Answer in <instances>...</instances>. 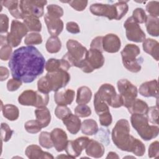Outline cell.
Masks as SVG:
<instances>
[{"label": "cell", "mask_w": 159, "mask_h": 159, "mask_svg": "<svg viewBox=\"0 0 159 159\" xmlns=\"http://www.w3.org/2000/svg\"><path fill=\"white\" fill-rule=\"evenodd\" d=\"M45 60L34 46H23L15 50L8 63L12 78L25 83L34 81L43 73Z\"/></svg>", "instance_id": "obj_1"}, {"label": "cell", "mask_w": 159, "mask_h": 159, "mask_svg": "<svg viewBox=\"0 0 159 159\" xmlns=\"http://www.w3.org/2000/svg\"><path fill=\"white\" fill-rule=\"evenodd\" d=\"M111 136L115 145L122 151L132 152L137 156L142 155L145 151L143 142L130 134L129 123L125 119H121L116 122Z\"/></svg>", "instance_id": "obj_2"}, {"label": "cell", "mask_w": 159, "mask_h": 159, "mask_svg": "<svg viewBox=\"0 0 159 159\" xmlns=\"http://www.w3.org/2000/svg\"><path fill=\"white\" fill-rule=\"evenodd\" d=\"M91 12L97 16H102L109 20H120L128 12L127 1H120L114 4L94 3L89 7Z\"/></svg>", "instance_id": "obj_3"}, {"label": "cell", "mask_w": 159, "mask_h": 159, "mask_svg": "<svg viewBox=\"0 0 159 159\" xmlns=\"http://www.w3.org/2000/svg\"><path fill=\"white\" fill-rule=\"evenodd\" d=\"M132 127L144 140H150L158 136L159 127L157 125H149L148 119L145 115L132 114L130 117Z\"/></svg>", "instance_id": "obj_4"}, {"label": "cell", "mask_w": 159, "mask_h": 159, "mask_svg": "<svg viewBox=\"0 0 159 159\" xmlns=\"http://www.w3.org/2000/svg\"><path fill=\"white\" fill-rule=\"evenodd\" d=\"M68 52L63 57V59L66 60L71 66L80 68L81 62L84 60L87 48L79 42L70 39L66 42Z\"/></svg>", "instance_id": "obj_5"}, {"label": "cell", "mask_w": 159, "mask_h": 159, "mask_svg": "<svg viewBox=\"0 0 159 159\" xmlns=\"http://www.w3.org/2000/svg\"><path fill=\"white\" fill-rule=\"evenodd\" d=\"M140 53L139 47L132 43L127 44L122 50L120 53L122 63L128 71L132 73H138L140 71L142 67L139 59L136 58Z\"/></svg>", "instance_id": "obj_6"}, {"label": "cell", "mask_w": 159, "mask_h": 159, "mask_svg": "<svg viewBox=\"0 0 159 159\" xmlns=\"http://www.w3.org/2000/svg\"><path fill=\"white\" fill-rule=\"evenodd\" d=\"M49 101L48 94L27 89L23 91L18 97V102L22 106H31L37 108L46 107Z\"/></svg>", "instance_id": "obj_7"}, {"label": "cell", "mask_w": 159, "mask_h": 159, "mask_svg": "<svg viewBox=\"0 0 159 159\" xmlns=\"http://www.w3.org/2000/svg\"><path fill=\"white\" fill-rule=\"evenodd\" d=\"M104 61L102 52L90 48L88 50L86 57L81 62L80 68L86 73H90L94 70L101 68L104 63Z\"/></svg>", "instance_id": "obj_8"}, {"label": "cell", "mask_w": 159, "mask_h": 159, "mask_svg": "<svg viewBox=\"0 0 159 159\" xmlns=\"http://www.w3.org/2000/svg\"><path fill=\"white\" fill-rule=\"evenodd\" d=\"M117 86L119 94L122 98L123 106L127 109L137 96V88L127 79L119 80L117 83Z\"/></svg>", "instance_id": "obj_9"}, {"label": "cell", "mask_w": 159, "mask_h": 159, "mask_svg": "<svg viewBox=\"0 0 159 159\" xmlns=\"http://www.w3.org/2000/svg\"><path fill=\"white\" fill-rule=\"evenodd\" d=\"M27 32L28 30L24 23L13 20L11 25V31L6 36L7 43L12 47H17L22 39L27 35Z\"/></svg>", "instance_id": "obj_10"}, {"label": "cell", "mask_w": 159, "mask_h": 159, "mask_svg": "<svg viewBox=\"0 0 159 159\" xmlns=\"http://www.w3.org/2000/svg\"><path fill=\"white\" fill-rule=\"evenodd\" d=\"M47 3V1L22 0L19 1V6L25 17L33 16L39 18L44 14V6Z\"/></svg>", "instance_id": "obj_11"}, {"label": "cell", "mask_w": 159, "mask_h": 159, "mask_svg": "<svg viewBox=\"0 0 159 159\" xmlns=\"http://www.w3.org/2000/svg\"><path fill=\"white\" fill-rule=\"evenodd\" d=\"M124 27L125 29L126 37L129 40L140 43L145 40L146 35L144 32L132 16L127 19L124 24Z\"/></svg>", "instance_id": "obj_12"}, {"label": "cell", "mask_w": 159, "mask_h": 159, "mask_svg": "<svg viewBox=\"0 0 159 159\" xmlns=\"http://www.w3.org/2000/svg\"><path fill=\"white\" fill-rule=\"evenodd\" d=\"M47 77L52 91L56 92L65 87L70 80V75L67 71L60 70L54 72H48Z\"/></svg>", "instance_id": "obj_13"}, {"label": "cell", "mask_w": 159, "mask_h": 159, "mask_svg": "<svg viewBox=\"0 0 159 159\" xmlns=\"http://www.w3.org/2000/svg\"><path fill=\"white\" fill-rule=\"evenodd\" d=\"M89 140L87 137H80L74 140L68 141L65 149L66 155L70 156L72 158L79 157L82 151L86 148Z\"/></svg>", "instance_id": "obj_14"}, {"label": "cell", "mask_w": 159, "mask_h": 159, "mask_svg": "<svg viewBox=\"0 0 159 159\" xmlns=\"http://www.w3.org/2000/svg\"><path fill=\"white\" fill-rule=\"evenodd\" d=\"M53 147L57 152L63 151L68 143V137L66 132L61 129H53L50 132Z\"/></svg>", "instance_id": "obj_15"}, {"label": "cell", "mask_w": 159, "mask_h": 159, "mask_svg": "<svg viewBox=\"0 0 159 159\" xmlns=\"http://www.w3.org/2000/svg\"><path fill=\"white\" fill-rule=\"evenodd\" d=\"M121 47V42L119 37L114 34H108L102 38V48L108 53H116L119 52Z\"/></svg>", "instance_id": "obj_16"}, {"label": "cell", "mask_w": 159, "mask_h": 159, "mask_svg": "<svg viewBox=\"0 0 159 159\" xmlns=\"http://www.w3.org/2000/svg\"><path fill=\"white\" fill-rule=\"evenodd\" d=\"M48 32L52 36H58L63 29V22L59 18H55L46 13L44 16Z\"/></svg>", "instance_id": "obj_17"}, {"label": "cell", "mask_w": 159, "mask_h": 159, "mask_svg": "<svg viewBox=\"0 0 159 159\" xmlns=\"http://www.w3.org/2000/svg\"><path fill=\"white\" fill-rule=\"evenodd\" d=\"M96 94L109 106L111 105L112 100L117 94L115 88L109 83H104L102 84Z\"/></svg>", "instance_id": "obj_18"}, {"label": "cell", "mask_w": 159, "mask_h": 159, "mask_svg": "<svg viewBox=\"0 0 159 159\" xmlns=\"http://www.w3.org/2000/svg\"><path fill=\"white\" fill-rule=\"evenodd\" d=\"M139 93L144 97H155L158 98V81L153 80L143 83L139 87Z\"/></svg>", "instance_id": "obj_19"}, {"label": "cell", "mask_w": 159, "mask_h": 159, "mask_svg": "<svg viewBox=\"0 0 159 159\" xmlns=\"http://www.w3.org/2000/svg\"><path fill=\"white\" fill-rule=\"evenodd\" d=\"M75 94V91L71 89H66L64 91H58L55 92L54 100L58 105H70L73 101Z\"/></svg>", "instance_id": "obj_20"}, {"label": "cell", "mask_w": 159, "mask_h": 159, "mask_svg": "<svg viewBox=\"0 0 159 159\" xmlns=\"http://www.w3.org/2000/svg\"><path fill=\"white\" fill-rule=\"evenodd\" d=\"M25 154L30 159H53V156L48 152H44L37 145L28 146L25 151Z\"/></svg>", "instance_id": "obj_21"}, {"label": "cell", "mask_w": 159, "mask_h": 159, "mask_svg": "<svg viewBox=\"0 0 159 159\" xmlns=\"http://www.w3.org/2000/svg\"><path fill=\"white\" fill-rule=\"evenodd\" d=\"M71 68L70 64L64 59L50 58L45 63V68L47 72H54L60 70L68 71Z\"/></svg>", "instance_id": "obj_22"}, {"label": "cell", "mask_w": 159, "mask_h": 159, "mask_svg": "<svg viewBox=\"0 0 159 159\" xmlns=\"http://www.w3.org/2000/svg\"><path fill=\"white\" fill-rule=\"evenodd\" d=\"M86 153L93 158H99L103 156L105 149L102 144L99 142L90 139L86 147Z\"/></svg>", "instance_id": "obj_23"}, {"label": "cell", "mask_w": 159, "mask_h": 159, "mask_svg": "<svg viewBox=\"0 0 159 159\" xmlns=\"http://www.w3.org/2000/svg\"><path fill=\"white\" fill-rule=\"evenodd\" d=\"M63 124L71 134H76L81 129V120L79 117L72 113L62 119Z\"/></svg>", "instance_id": "obj_24"}, {"label": "cell", "mask_w": 159, "mask_h": 159, "mask_svg": "<svg viewBox=\"0 0 159 159\" xmlns=\"http://www.w3.org/2000/svg\"><path fill=\"white\" fill-rule=\"evenodd\" d=\"M142 47L143 50L148 54L150 55L156 61L159 59V43L153 39H147L143 42Z\"/></svg>", "instance_id": "obj_25"}, {"label": "cell", "mask_w": 159, "mask_h": 159, "mask_svg": "<svg viewBox=\"0 0 159 159\" xmlns=\"http://www.w3.org/2000/svg\"><path fill=\"white\" fill-rule=\"evenodd\" d=\"M36 120L40 124L42 128L48 125L51 120V114L50 111L46 107H39L34 111Z\"/></svg>", "instance_id": "obj_26"}, {"label": "cell", "mask_w": 159, "mask_h": 159, "mask_svg": "<svg viewBox=\"0 0 159 159\" xmlns=\"http://www.w3.org/2000/svg\"><path fill=\"white\" fill-rule=\"evenodd\" d=\"M147 31L149 35L153 37H158L159 35V19L148 15L145 21Z\"/></svg>", "instance_id": "obj_27"}, {"label": "cell", "mask_w": 159, "mask_h": 159, "mask_svg": "<svg viewBox=\"0 0 159 159\" xmlns=\"http://www.w3.org/2000/svg\"><path fill=\"white\" fill-rule=\"evenodd\" d=\"M92 97V91L88 86H83L78 88L77 90L76 102L78 104H86Z\"/></svg>", "instance_id": "obj_28"}, {"label": "cell", "mask_w": 159, "mask_h": 159, "mask_svg": "<svg viewBox=\"0 0 159 159\" xmlns=\"http://www.w3.org/2000/svg\"><path fill=\"white\" fill-rule=\"evenodd\" d=\"M1 110L3 116L11 121L17 120L19 116V111L18 107L13 104H7L2 105Z\"/></svg>", "instance_id": "obj_29"}, {"label": "cell", "mask_w": 159, "mask_h": 159, "mask_svg": "<svg viewBox=\"0 0 159 159\" xmlns=\"http://www.w3.org/2000/svg\"><path fill=\"white\" fill-rule=\"evenodd\" d=\"M23 23L28 31L37 32L42 30V24L39 18L33 16H27L23 19Z\"/></svg>", "instance_id": "obj_30"}, {"label": "cell", "mask_w": 159, "mask_h": 159, "mask_svg": "<svg viewBox=\"0 0 159 159\" xmlns=\"http://www.w3.org/2000/svg\"><path fill=\"white\" fill-rule=\"evenodd\" d=\"M148 109V106L147 104L140 99H135L132 105L129 108H127L128 111L132 114H139L143 115L147 114Z\"/></svg>", "instance_id": "obj_31"}, {"label": "cell", "mask_w": 159, "mask_h": 159, "mask_svg": "<svg viewBox=\"0 0 159 159\" xmlns=\"http://www.w3.org/2000/svg\"><path fill=\"white\" fill-rule=\"evenodd\" d=\"M81 129L83 134L87 135H93L98 131V125L96 120L93 119L83 120L81 125Z\"/></svg>", "instance_id": "obj_32"}, {"label": "cell", "mask_w": 159, "mask_h": 159, "mask_svg": "<svg viewBox=\"0 0 159 159\" xmlns=\"http://www.w3.org/2000/svg\"><path fill=\"white\" fill-rule=\"evenodd\" d=\"M45 48L48 53H57L61 48V42L57 36H51L47 40Z\"/></svg>", "instance_id": "obj_33"}, {"label": "cell", "mask_w": 159, "mask_h": 159, "mask_svg": "<svg viewBox=\"0 0 159 159\" xmlns=\"http://www.w3.org/2000/svg\"><path fill=\"white\" fill-rule=\"evenodd\" d=\"M94 107L96 113L98 116L109 111V105L104 101L102 100L96 94H94Z\"/></svg>", "instance_id": "obj_34"}, {"label": "cell", "mask_w": 159, "mask_h": 159, "mask_svg": "<svg viewBox=\"0 0 159 159\" xmlns=\"http://www.w3.org/2000/svg\"><path fill=\"white\" fill-rule=\"evenodd\" d=\"M39 144L43 148H51L53 147L50 133L48 132H42L39 137Z\"/></svg>", "instance_id": "obj_35"}, {"label": "cell", "mask_w": 159, "mask_h": 159, "mask_svg": "<svg viewBox=\"0 0 159 159\" xmlns=\"http://www.w3.org/2000/svg\"><path fill=\"white\" fill-rule=\"evenodd\" d=\"M42 42V37L41 35L37 32H31L28 34L24 39L25 44L30 46L40 44Z\"/></svg>", "instance_id": "obj_36"}, {"label": "cell", "mask_w": 159, "mask_h": 159, "mask_svg": "<svg viewBox=\"0 0 159 159\" xmlns=\"http://www.w3.org/2000/svg\"><path fill=\"white\" fill-rule=\"evenodd\" d=\"M26 131L30 134H37L42 129V125L37 120H30L24 124Z\"/></svg>", "instance_id": "obj_37"}, {"label": "cell", "mask_w": 159, "mask_h": 159, "mask_svg": "<svg viewBox=\"0 0 159 159\" xmlns=\"http://www.w3.org/2000/svg\"><path fill=\"white\" fill-rule=\"evenodd\" d=\"M47 14L53 17L60 19L63 15V10L62 7L57 4H50L47 6Z\"/></svg>", "instance_id": "obj_38"}, {"label": "cell", "mask_w": 159, "mask_h": 159, "mask_svg": "<svg viewBox=\"0 0 159 159\" xmlns=\"http://www.w3.org/2000/svg\"><path fill=\"white\" fill-rule=\"evenodd\" d=\"M75 114L79 117H87L91 114V109L86 104H78L75 109Z\"/></svg>", "instance_id": "obj_39"}, {"label": "cell", "mask_w": 159, "mask_h": 159, "mask_svg": "<svg viewBox=\"0 0 159 159\" xmlns=\"http://www.w3.org/2000/svg\"><path fill=\"white\" fill-rule=\"evenodd\" d=\"M148 120L153 124L158 125V106H152L148 107L146 114Z\"/></svg>", "instance_id": "obj_40"}, {"label": "cell", "mask_w": 159, "mask_h": 159, "mask_svg": "<svg viewBox=\"0 0 159 159\" xmlns=\"http://www.w3.org/2000/svg\"><path fill=\"white\" fill-rule=\"evenodd\" d=\"M37 88L39 91L43 93L48 94L50 91H52L50 83L45 76H42L38 80Z\"/></svg>", "instance_id": "obj_41"}, {"label": "cell", "mask_w": 159, "mask_h": 159, "mask_svg": "<svg viewBox=\"0 0 159 159\" xmlns=\"http://www.w3.org/2000/svg\"><path fill=\"white\" fill-rule=\"evenodd\" d=\"M14 131L10 128V127L6 123H1V139L3 142L9 141L13 134Z\"/></svg>", "instance_id": "obj_42"}, {"label": "cell", "mask_w": 159, "mask_h": 159, "mask_svg": "<svg viewBox=\"0 0 159 159\" xmlns=\"http://www.w3.org/2000/svg\"><path fill=\"white\" fill-rule=\"evenodd\" d=\"M146 10L150 16L158 17L159 16V2L157 1H150L146 6Z\"/></svg>", "instance_id": "obj_43"}, {"label": "cell", "mask_w": 159, "mask_h": 159, "mask_svg": "<svg viewBox=\"0 0 159 159\" xmlns=\"http://www.w3.org/2000/svg\"><path fill=\"white\" fill-rule=\"evenodd\" d=\"M147 15L145 11L140 7L136 8L132 12V17L138 24H143L145 22Z\"/></svg>", "instance_id": "obj_44"}, {"label": "cell", "mask_w": 159, "mask_h": 159, "mask_svg": "<svg viewBox=\"0 0 159 159\" xmlns=\"http://www.w3.org/2000/svg\"><path fill=\"white\" fill-rule=\"evenodd\" d=\"M70 114H71V111L66 106L58 105L55 109V114L56 117L61 120Z\"/></svg>", "instance_id": "obj_45"}, {"label": "cell", "mask_w": 159, "mask_h": 159, "mask_svg": "<svg viewBox=\"0 0 159 159\" xmlns=\"http://www.w3.org/2000/svg\"><path fill=\"white\" fill-rule=\"evenodd\" d=\"M12 47L8 43L1 46L0 49V58L3 61H6L10 59L12 55Z\"/></svg>", "instance_id": "obj_46"}, {"label": "cell", "mask_w": 159, "mask_h": 159, "mask_svg": "<svg viewBox=\"0 0 159 159\" xmlns=\"http://www.w3.org/2000/svg\"><path fill=\"white\" fill-rule=\"evenodd\" d=\"M65 2H68L71 7H72L75 10L77 11H83L88 5V1H81V0H75L69 1Z\"/></svg>", "instance_id": "obj_47"}, {"label": "cell", "mask_w": 159, "mask_h": 159, "mask_svg": "<svg viewBox=\"0 0 159 159\" xmlns=\"http://www.w3.org/2000/svg\"><path fill=\"white\" fill-rule=\"evenodd\" d=\"M99 116V120L100 124L104 127H107L110 125L112 122V117L110 113V111L104 112L100 114Z\"/></svg>", "instance_id": "obj_48"}, {"label": "cell", "mask_w": 159, "mask_h": 159, "mask_svg": "<svg viewBox=\"0 0 159 159\" xmlns=\"http://www.w3.org/2000/svg\"><path fill=\"white\" fill-rule=\"evenodd\" d=\"M148 157L150 158H158L159 157V142L155 141L152 142L148 147Z\"/></svg>", "instance_id": "obj_49"}, {"label": "cell", "mask_w": 159, "mask_h": 159, "mask_svg": "<svg viewBox=\"0 0 159 159\" xmlns=\"http://www.w3.org/2000/svg\"><path fill=\"white\" fill-rule=\"evenodd\" d=\"M9 29V18L7 15L0 14V32L1 34L7 32Z\"/></svg>", "instance_id": "obj_50"}, {"label": "cell", "mask_w": 159, "mask_h": 159, "mask_svg": "<svg viewBox=\"0 0 159 159\" xmlns=\"http://www.w3.org/2000/svg\"><path fill=\"white\" fill-rule=\"evenodd\" d=\"M22 82L14 78L10 79L7 83V89L9 91H15L17 90L22 85Z\"/></svg>", "instance_id": "obj_51"}, {"label": "cell", "mask_w": 159, "mask_h": 159, "mask_svg": "<svg viewBox=\"0 0 159 159\" xmlns=\"http://www.w3.org/2000/svg\"><path fill=\"white\" fill-rule=\"evenodd\" d=\"M102 36H98L95 37L90 44V48L96 49L102 52Z\"/></svg>", "instance_id": "obj_52"}, {"label": "cell", "mask_w": 159, "mask_h": 159, "mask_svg": "<svg viewBox=\"0 0 159 159\" xmlns=\"http://www.w3.org/2000/svg\"><path fill=\"white\" fill-rule=\"evenodd\" d=\"M66 30L71 34H78L80 32V29L78 24L75 22H68L66 24Z\"/></svg>", "instance_id": "obj_53"}, {"label": "cell", "mask_w": 159, "mask_h": 159, "mask_svg": "<svg viewBox=\"0 0 159 159\" xmlns=\"http://www.w3.org/2000/svg\"><path fill=\"white\" fill-rule=\"evenodd\" d=\"M4 6H5L9 11H12L16 9L19 5V1L16 0H7V1H2L1 2Z\"/></svg>", "instance_id": "obj_54"}, {"label": "cell", "mask_w": 159, "mask_h": 159, "mask_svg": "<svg viewBox=\"0 0 159 159\" xmlns=\"http://www.w3.org/2000/svg\"><path fill=\"white\" fill-rule=\"evenodd\" d=\"M0 75H1V81H3L6 80L9 75V71L7 68L4 66L0 67Z\"/></svg>", "instance_id": "obj_55"}, {"label": "cell", "mask_w": 159, "mask_h": 159, "mask_svg": "<svg viewBox=\"0 0 159 159\" xmlns=\"http://www.w3.org/2000/svg\"><path fill=\"white\" fill-rule=\"evenodd\" d=\"M119 156L116 154V153L114 152H110L108 153L106 158H119Z\"/></svg>", "instance_id": "obj_56"}]
</instances>
